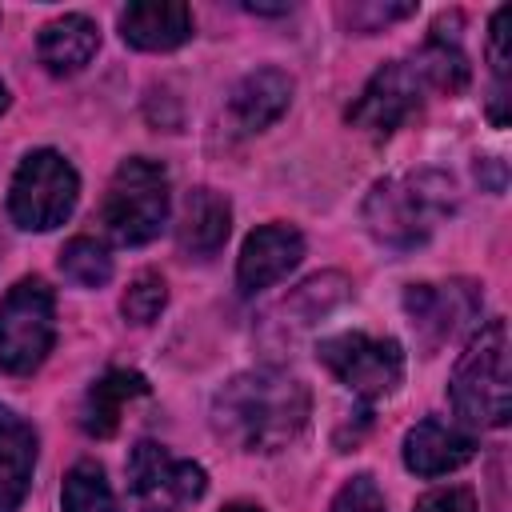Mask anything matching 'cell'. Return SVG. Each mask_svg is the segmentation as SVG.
I'll return each mask as SVG.
<instances>
[{
	"label": "cell",
	"mask_w": 512,
	"mask_h": 512,
	"mask_svg": "<svg viewBox=\"0 0 512 512\" xmlns=\"http://www.w3.org/2000/svg\"><path fill=\"white\" fill-rule=\"evenodd\" d=\"M288 100H292V76L280 68H256L232 88L228 116L240 132H264L284 116Z\"/></svg>",
	"instance_id": "cell-14"
},
{
	"label": "cell",
	"mask_w": 512,
	"mask_h": 512,
	"mask_svg": "<svg viewBox=\"0 0 512 512\" xmlns=\"http://www.w3.org/2000/svg\"><path fill=\"white\" fill-rule=\"evenodd\" d=\"M80 196V176L76 168L52 152V148H36L20 160L12 188H8V216L16 228L24 232H48L56 224H64L76 208Z\"/></svg>",
	"instance_id": "cell-5"
},
{
	"label": "cell",
	"mask_w": 512,
	"mask_h": 512,
	"mask_svg": "<svg viewBox=\"0 0 512 512\" xmlns=\"http://www.w3.org/2000/svg\"><path fill=\"white\" fill-rule=\"evenodd\" d=\"M420 72L404 60H388L372 72V80L364 84V92L356 96V104L348 108V124L384 140L392 136L420 104Z\"/></svg>",
	"instance_id": "cell-10"
},
{
	"label": "cell",
	"mask_w": 512,
	"mask_h": 512,
	"mask_svg": "<svg viewBox=\"0 0 512 512\" xmlns=\"http://www.w3.org/2000/svg\"><path fill=\"white\" fill-rule=\"evenodd\" d=\"M412 512H476V500L468 488H436V492H424Z\"/></svg>",
	"instance_id": "cell-26"
},
{
	"label": "cell",
	"mask_w": 512,
	"mask_h": 512,
	"mask_svg": "<svg viewBox=\"0 0 512 512\" xmlns=\"http://www.w3.org/2000/svg\"><path fill=\"white\" fill-rule=\"evenodd\" d=\"M60 272L76 288H100V284L112 280V256L92 236H72L64 244V252H60Z\"/></svg>",
	"instance_id": "cell-21"
},
{
	"label": "cell",
	"mask_w": 512,
	"mask_h": 512,
	"mask_svg": "<svg viewBox=\"0 0 512 512\" xmlns=\"http://www.w3.org/2000/svg\"><path fill=\"white\" fill-rule=\"evenodd\" d=\"M412 12H416V4H352V8H344L340 16H344V24L356 28V32H376L380 24L404 20V16H412Z\"/></svg>",
	"instance_id": "cell-25"
},
{
	"label": "cell",
	"mask_w": 512,
	"mask_h": 512,
	"mask_svg": "<svg viewBox=\"0 0 512 512\" xmlns=\"http://www.w3.org/2000/svg\"><path fill=\"white\" fill-rule=\"evenodd\" d=\"M348 296V280L340 276V272H324V276H312V280H304L292 296H288V304H284V312L292 308L300 320L296 324H312V320H320L324 312H332L340 300Z\"/></svg>",
	"instance_id": "cell-22"
},
{
	"label": "cell",
	"mask_w": 512,
	"mask_h": 512,
	"mask_svg": "<svg viewBox=\"0 0 512 512\" xmlns=\"http://www.w3.org/2000/svg\"><path fill=\"white\" fill-rule=\"evenodd\" d=\"M56 340V300L40 276H24L0 300V368L28 376L44 364Z\"/></svg>",
	"instance_id": "cell-6"
},
{
	"label": "cell",
	"mask_w": 512,
	"mask_h": 512,
	"mask_svg": "<svg viewBox=\"0 0 512 512\" xmlns=\"http://www.w3.org/2000/svg\"><path fill=\"white\" fill-rule=\"evenodd\" d=\"M244 8L248 12H260V16H284L288 12V4H256V0H248Z\"/></svg>",
	"instance_id": "cell-27"
},
{
	"label": "cell",
	"mask_w": 512,
	"mask_h": 512,
	"mask_svg": "<svg viewBox=\"0 0 512 512\" xmlns=\"http://www.w3.org/2000/svg\"><path fill=\"white\" fill-rule=\"evenodd\" d=\"M64 512H120L112 484L104 480V468L92 460H80L68 468L64 476V492H60Z\"/></svg>",
	"instance_id": "cell-20"
},
{
	"label": "cell",
	"mask_w": 512,
	"mask_h": 512,
	"mask_svg": "<svg viewBox=\"0 0 512 512\" xmlns=\"http://www.w3.org/2000/svg\"><path fill=\"white\" fill-rule=\"evenodd\" d=\"M120 36L140 52H172L192 36V12L180 0H136L120 12Z\"/></svg>",
	"instance_id": "cell-13"
},
{
	"label": "cell",
	"mask_w": 512,
	"mask_h": 512,
	"mask_svg": "<svg viewBox=\"0 0 512 512\" xmlns=\"http://www.w3.org/2000/svg\"><path fill=\"white\" fill-rule=\"evenodd\" d=\"M308 412H312L308 388L280 368L240 372L212 396V424L240 452L288 448L304 432Z\"/></svg>",
	"instance_id": "cell-1"
},
{
	"label": "cell",
	"mask_w": 512,
	"mask_h": 512,
	"mask_svg": "<svg viewBox=\"0 0 512 512\" xmlns=\"http://www.w3.org/2000/svg\"><path fill=\"white\" fill-rule=\"evenodd\" d=\"M168 220V172L148 156H128L108 180L100 200V232L120 244L136 248L148 244Z\"/></svg>",
	"instance_id": "cell-4"
},
{
	"label": "cell",
	"mask_w": 512,
	"mask_h": 512,
	"mask_svg": "<svg viewBox=\"0 0 512 512\" xmlns=\"http://www.w3.org/2000/svg\"><path fill=\"white\" fill-rule=\"evenodd\" d=\"M416 72H420V80H428V84H436L444 92H460L468 84V56L460 52L456 40H448L436 28L428 36V44L420 48V56H416Z\"/></svg>",
	"instance_id": "cell-19"
},
{
	"label": "cell",
	"mask_w": 512,
	"mask_h": 512,
	"mask_svg": "<svg viewBox=\"0 0 512 512\" xmlns=\"http://www.w3.org/2000/svg\"><path fill=\"white\" fill-rule=\"evenodd\" d=\"M316 360L360 400H384L404 380V352L388 336L340 332L316 344Z\"/></svg>",
	"instance_id": "cell-7"
},
{
	"label": "cell",
	"mask_w": 512,
	"mask_h": 512,
	"mask_svg": "<svg viewBox=\"0 0 512 512\" xmlns=\"http://www.w3.org/2000/svg\"><path fill=\"white\" fill-rule=\"evenodd\" d=\"M328 512H388L384 508V492H380V484L372 480V476H352L340 492H336V500H332V508Z\"/></svg>",
	"instance_id": "cell-24"
},
{
	"label": "cell",
	"mask_w": 512,
	"mask_h": 512,
	"mask_svg": "<svg viewBox=\"0 0 512 512\" xmlns=\"http://www.w3.org/2000/svg\"><path fill=\"white\" fill-rule=\"evenodd\" d=\"M164 304H168V288H164V276L160 272H140L128 284L124 300H120V308H124V316L132 324H152L164 312Z\"/></svg>",
	"instance_id": "cell-23"
},
{
	"label": "cell",
	"mask_w": 512,
	"mask_h": 512,
	"mask_svg": "<svg viewBox=\"0 0 512 512\" xmlns=\"http://www.w3.org/2000/svg\"><path fill=\"white\" fill-rule=\"evenodd\" d=\"M456 208V184L440 168L380 180L364 200V228L388 248L424 244Z\"/></svg>",
	"instance_id": "cell-2"
},
{
	"label": "cell",
	"mask_w": 512,
	"mask_h": 512,
	"mask_svg": "<svg viewBox=\"0 0 512 512\" xmlns=\"http://www.w3.org/2000/svg\"><path fill=\"white\" fill-rule=\"evenodd\" d=\"M100 48V32L88 16L80 12H68V16H56L40 28L36 36V56L48 72L56 76H68V72H80Z\"/></svg>",
	"instance_id": "cell-17"
},
{
	"label": "cell",
	"mask_w": 512,
	"mask_h": 512,
	"mask_svg": "<svg viewBox=\"0 0 512 512\" xmlns=\"http://www.w3.org/2000/svg\"><path fill=\"white\" fill-rule=\"evenodd\" d=\"M228 228H232V208L220 192L212 188H192L184 196V208H180V224H176V240L188 256H216L228 240Z\"/></svg>",
	"instance_id": "cell-15"
},
{
	"label": "cell",
	"mask_w": 512,
	"mask_h": 512,
	"mask_svg": "<svg viewBox=\"0 0 512 512\" xmlns=\"http://www.w3.org/2000/svg\"><path fill=\"white\" fill-rule=\"evenodd\" d=\"M480 288L472 280H448V284H412L404 292V312L424 340V348H440L456 340L464 328L480 320Z\"/></svg>",
	"instance_id": "cell-9"
},
{
	"label": "cell",
	"mask_w": 512,
	"mask_h": 512,
	"mask_svg": "<svg viewBox=\"0 0 512 512\" xmlns=\"http://www.w3.org/2000/svg\"><path fill=\"white\" fill-rule=\"evenodd\" d=\"M472 452H476L472 432H464V428H456L448 420H436V416L412 424L408 436H404V464L416 476L456 472V468H464L472 460Z\"/></svg>",
	"instance_id": "cell-12"
},
{
	"label": "cell",
	"mask_w": 512,
	"mask_h": 512,
	"mask_svg": "<svg viewBox=\"0 0 512 512\" xmlns=\"http://www.w3.org/2000/svg\"><path fill=\"white\" fill-rule=\"evenodd\" d=\"M148 396V380L140 372H128V368H112L104 372L88 396H84V408H80V424L88 436H112L120 428V416L132 400Z\"/></svg>",
	"instance_id": "cell-18"
},
{
	"label": "cell",
	"mask_w": 512,
	"mask_h": 512,
	"mask_svg": "<svg viewBox=\"0 0 512 512\" xmlns=\"http://www.w3.org/2000/svg\"><path fill=\"white\" fill-rule=\"evenodd\" d=\"M220 512H264L260 504H248V500H232V504H224Z\"/></svg>",
	"instance_id": "cell-28"
},
{
	"label": "cell",
	"mask_w": 512,
	"mask_h": 512,
	"mask_svg": "<svg viewBox=\"0 0 512 512\" xmlns=\"http://www.w3.org/2000/svg\"><path fill=\"white\" fill-rule=\"evenodd\" d=\"M8 108V92H4V84H0V112Z\"/></svg>",
	"instance_id": "cell-29"
},
{
	"label": "cell",
	"mask_w": 512,
	"mask_h": 512,
	"mask_svg": "<svg viewBox=\"0 0 512 512\" xmlns=\"http://www.w3.org/2000/svg\"><path fill=\"white\" fill-rule=\"evenodd\" d=\"M448 396L460 420L476 428H504L512 416V376H508V324L488 320L460 352Z\"/></svg>",
	"instance_id": "cell-3"
},
{
	"label": "cell",
	"mask_w": 512,
	"mask_h": 512,
	"mask_svg": "<svg viewBox=\"0 0 512 512\" xmlns=\"http://www.w3.org/2000/svg\"><path fill=\"white\" fill-rule=\"evenodd\" d=\"M128 488L144 512H180L204 496L208 476L200 464L172 456L164 444L140 440L128 452Z\"/></svg>",
	"instance_id": "cell-8"
},
{
	"label": "cell",
	"mask_w": 512,
	"mask_h": 512,
	"mask_svg": "<svg viewBox=\"0 0 512 512\" xmlns=\"http://www.w3.org/2000/svg\"><path fill=\"white\" fill-rule=\"evenodd\" d=\"M304 256V236L292 224H264L248 232L240 260H236V284L240 292H264L276 280H284Z\"/></svg>",
	"instance_id": "cell-11"
},
{
	"label": "cell",
	"mask_w": 512,
	"mask_h": 512,
	"mask_svg": "<svg viewBox=\"0 0 512 512\" xmlns=\"http://www.w3.org/2000/svg\"><path fill=\"white\" fill-rule=\"evenodd\" d=\"M32 464H36L32 424L0 404V512H16L24 504Z\"/></svg>",
	"instance_id": "cell-16"
}]
</instances>
